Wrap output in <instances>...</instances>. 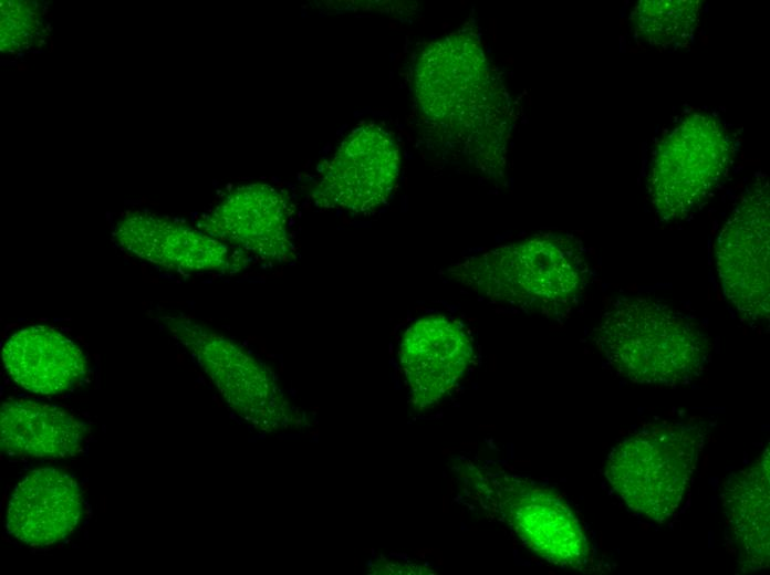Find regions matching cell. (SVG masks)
Listing matches in <instances>:
<instances>
[{
    "instance_id": "2e32d148",
    "label": "cell",
    "mask_w": 770,
    "mask_h": 575,
    "mask_svg": "<svg viewBox=\"0 0 770 575\" xmlns=\"http://www.w3.org/2000/svg\"><path fill=\"white\" fill-rule=\"evenodd\" d=\"M721 502L745 572L769 566V449L725 483Z\"/></svg>"
},
{
    "instance_id": "5b68a950",
    "label": "cell",
    "mask_w": 770,
    "mask_h": 575,
    "mask_svg": "<svg viewBox=\"0 0 770 575\" xmlns=\"http://www.w3.org/2000/svg\"><path fill=\"white\" fill-rule=\"evenodd\" d=\"M707 436L704 422L653 426L618 443L604 474L634 512L664 523L679 509Z\"/></svg>"
},
{
    "instance_id": "9a60e30c",
    "label": "cell",
    "mask_w": 770,
    "mask_h": 575,
    "mask_svg": "<svg viewBox=\"0 0 770 575\" xmlns=\"http://www.w3.org/2000/svg\"><path fill=\"white\" fill-rule=\"evenodd\" d=\"M87 425L62 407L8 399L0 410V446L11 457L67 458L77 454Z\"/></svg>"
},
{
    "instance_id": "277c9868",
    "label": "cell",
    "mask_w": 770,
    "mask_h": 575,
    "mask_svg": "<svg viewBox=\"0 0 770 575\" xmlns=\"http://www.w3.org/2000/svg\"><path fill=\"white\" fill-rule=\"evenodd\" d=\"M452 469L462 492L504 523L532 553L564 568L585 572L592 567L583 526L554 491L488 460L462 458Z\"/></svg>"
},
{
    "instance_id": "7a4b0ae2",
    "label": "cell",
    "mask_w": 770,
    "mask_h": 575,
    "mask_svg": "<svg viewBox=\"0 0 770 575\" xmlns=\"http://www.w3.org/2000/svg\"><path fill=\"white\" fill-rule=\"evenodd\" d=\"M589 272L581 242L560 234L501 245L447 269L450 279L486 299L549 317L575 306Z\"/></svg>"
},
{
    "instance_id": "52a82bcc",
    "label": "cell",
    "mask_w": 770,
    "mask_h": 575,
    "mask_svg": "<svg viewBox=\"0 0 770 575\" xmlns=\"http://www.w3.org/2000/svg\"><path fill=\"white\" fill-rule=\"evenodd\" d=\"M733 155L722 124L697 113L683 119L657 146L648 189L656 213L665 221L694 211L717 187Z\"/></svg>"
},
{
    "instance_id": "ba28073f",
    "label": "cell",
    "mask_w": 770,
    "mask_h": 575,
    "mask_svg": "<svg viewBox=\"0 0 770 575\" xmlns=\"http://www.w3.org/2000/svg\"><path fill=\"white\" fill-rule=\"evenodd\" d=\"M769 184L757 178L733 208L716 244L725 297L749 323L769 320Z\"/></svg>"
},
{
    "instance_id": "ac0fdd59",
    "label": "cell",
    "mask_w": 770,
    "mask_h": 575,
    "mask_svg": "<svg viewBox=\"0 0 770 575\" xmlns=\"http://www.w3.org/2000/svg\"><path fill=\"white\" fill-rule=\"evenodd\" d=\"M42 31L38 6L28 1L1 2V51L27 50L40 39Z\"/></svg>"
},
{
    "instance_id": "4fadbf2b",
    "label": "cell",
    "mask_w": 770,
    "mask_h": 575,
    "mask_svg": "<svg viewBox=\"0 0 770 575\" xmlns=\"http://www.w3.org/2000/svg\"><path fill=\"white\" fill-rule=\"evenodd\" d=\"M82 509V492L73 477L54 468L35 469L15 485L6 529L24 544L52 545L74 531Z\"/></svg>"
},
{
    "instance_id": "5bb4252c",
    "label": "cell",
    "mask_w": 770,
    "mask_h": 575,
    "mask_svg": "<svg viewBox=\"0 0 770 575\" xmlns=\"http://www.w3.org/2000/svg\"><path fill=\"white\" fill-rule=\"evenodd\" d=\"M1 356L11 379L39 395L65 393L87 373L82 349L59 331L43 325L12 334L3 344Z\"/></svg>"
},
{
    "instance_id": "6da1fadb",
    "label": "cell",
    "mask_w": 770,
    "mask_h": 575,
    "mask_svg": "<svg viewBox=\"0 0 770 575\" xmlns=\"http://www.w3.org/2000/svg\"><path fill=\"white\" fill-rule=\"evenodd\" d=\"M414 95L440 154L502 172L513 121L511 98L472 28L427 44L417 58Z\"/></svg>"
},
{
    "instance_id": "8992f818",
    "label": "cell",
    "mask_w": 770,
    "mask_h": 575,
    "mask_svg": "<svg viewBox=\"0 0 770 575\" xmlns=\"http://www.w3.org/2000/svg\"><path fill=\"white\" fill-rule=\"evenodd\" d=\"M160 322L246 421L264 431L300 421L273 374L237 343L185 315H165Z\"/></svg>"
},
{
    "instance_id": "7c38bea8",
    "label": "cell",
    "mask_w": 770,
    "mask_h": 575,
    "mask_svg": "<svg viewBox=\"0 0 770 575\" xmlns=\"http://www.w3.org/2000/svg\"><path fill=\"white\" fill-rule=\"evenodd\" d=\"M114 238L131 254L176 272L227 271L240 264L220 240L149 212L123 217L115 226Z\"/></svg>"
},
{
    "instance_id": "d6986e66",
    "label": "cell",
    "mask_w": 770,
    "mask_h": 575,
    "mask_svg": "<svg viewBox=\"0 0 770 575\" xmlns=\"http://www.w3.org/2000/svg\"><path fill=\"white\" fill-rule=\"evenodd\" d=\"M384 566L376 564L372 569L373 573H415V574H433L431 569L425 566L402 565L396 562H383Z\"/></svg>"
},
{
    "instance_id": "30bf717a",
    "label": "cell",
    "mask_w": 770,
    "mask_h": 575,
    "mask_svg": "<svg viewBox=\"0 0 770 575\" xmlns=\"http://www.w3.org/2000/svg\"><path fill=\"white\" fill-rule=\"evenodd\" d=\"M291 205L288 195L267 184H249L230 191L197 228L269 262L295 259L289 233Z\"/></svg>"
},
{
    "instance_id": "3957f363",
    "label": "cell",
    "mask_w": 770,
    "mask_h": 575,
    "mask_svg": "<svg viewBox=\"0 0 770 575\" xmlns=\"http://www.w3.org/2000/svg\"><path fill=\"white\" fill-rule=\"evenodd\" d=\"M595 341L620 376L665 387L700 377L711 349L694 321L667 304L641 296L618 299L603 314Z\"/></svg>"
},
{
    "instance_id": "9c48e42d",
    "label": "cell",
    "mask_w": 770,
    "mask_h": 575,
    "mask_svg": "<svg viewBox=\"0 0 770 575\" xmlns=\"http://www.w3.org/2000/svg\"><path fill=\"white\" fill-rule=\"evenodd\" d=\"M399 149L373 124L355 128L340 145L312 190L316 207L371 212L386 202L399 174Z\"/></svg>"
},
{
    "instance_id": "8fae6325",
    "label": "cell",
    "mask_w": 770,
    "mask_h": 575,
    "mask_svg": "<svg viewBox=\"0 0 770 575\" xmlns=\"http://www.w3.org/2000/svg\"><path fill=\"white\" fill-rule=\"evenodd\" d=\"M471 337L464 325L443 315L413 322L399 345V363L418 410L444 399L465 375L472 358Z\"/></svg>"
},
{
    "instance_id": "e0dca14e",
    "label": "cell",
    "mask_w": 770,
    "mask_h": 575,
    "mask_svg": "<svg viewBox=\"0 0 770 575\" xmlns=\"http://www.w3.org/2000/svg\"><path fill=\"white\" fill-rule=\"evenodd\" d=\"M700 1H639L631 22L639 38L652 45L670 48L687 43L698 24Z\"/></svg>"
}]
</instances>
